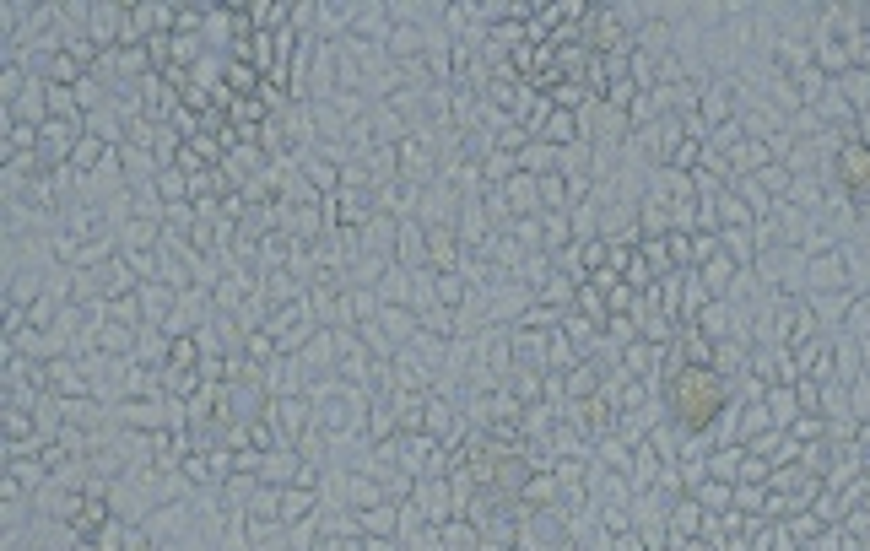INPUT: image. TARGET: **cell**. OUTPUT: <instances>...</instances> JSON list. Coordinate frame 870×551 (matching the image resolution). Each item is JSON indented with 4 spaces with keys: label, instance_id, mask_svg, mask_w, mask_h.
<instances>
[{
    "label": "cell",
    "instance_id": "6da1fadb",
    "mask_svg": "<svg viewBox=\"0 0 870 551\" xmlns=\"http://www.w3.org/2000/svg\"><path fill=\"white\" fill-rule=\"evenodd\" d=\"M519 551H573V530L557 508H535L519 519Z\"/></svg>",
    "mask_w": 870,
    "mask_h": 551
},
{
    "label": "cell",
    "instance_id": "7a4b0ae2",
    "mask_svg": "<svg viewBox=\"0 0 870 551\" xmlns=\"http://www.w3.org/2000/svg\"><path fill=\"white\" fill-rule=\"evenodd\" d=\"M671 497L665 492H638L633 497V530L644 535L649 551H671Z\"/></svg>",
    "mask_w": 870,
    "mask_h": 551
},
{
    "label": "cell",
    "instance_id": "3957f363",
    "mask_svg": "<svg viewBox=\"0 0 870 551\" xmlns=\"http://www.w3.org/2000/svg\"><path fill=\"white\" fill-rule=\"evenodd\" d=\"M476 341V368L481 373H492L498 384L514 379V330L508 325H487L481 335H471Z\"/></svg>",
    "mask_w": 870,
    "mask_h": 551
},
{
    "label": "cell",
    "instance_id": "277c9868",
    "mask_svg": "<svg viewBox=\"0 0 870 551\" xmlns=\"http://www.w3.org/2000/svg\"><path fill=\"white\" fill-rule=\"evenodd\" d=\"M44 395H55V400H87V395H92L87 368H82L76 357H55V362H44Z\"/></svg>",
    "mask_w": 870,
    "mask_h": 551
},
{
    "label": "cell",
    "instance_id": "5b68a950",
    "mask_svg": "<svg viewBox=\"0 0 870 551\" xmlns=\"http://www.w3.org/2000/svg\"><path fill=\"white\" fill-rule=\"evenodd\" d=\"M195 503H190V497H179V503H163V508H152V514H146V530H152V541L157 546H173V541H179V535H190L195 530Z\"/></svg>",
    "mask_w": 870,
    "mask_h": 551
},
{
    "label": "cell",
    "instance_id": "8992f818",
    "mask_svg": "<svg viewBox=\"0 0 870 551\" xmlns=\"http://www.w3.org/2000/svg\"><path fill=\"white\" fill-rule=\"evenodd\" d=\"M298 362H303V373H309L314 384L336 379V368H341V335H336V330H319L314 341L298 352Z\"/></svg>",
    "mask_w": 870,
    "mask_h": 551
},
{
    "label": "cell",
    "instance_id": "52a82bcc",
    "mask_svg": "<svg viewBox=\"0 0 870 551\" xmlns=\"http://www.w3.org/2000/svg\"><path fill=\"white\" fill-rule=\"evenodd\" d=\"M411 503L427 514V524H449V519H460L454 514V487H449V476H417V492H411Z\"/></svg>",
    "mask_w": 870,
    "mask_h": 551
},
{
    "label": "cell",
    "instance_id": "ba28073f",
    "mask_svg": "<svg viewBox=\"0 0 870 551\" xmlns=\"http://www.w3.org/2000/svg\"><path fill=\"white\" fill-rule=\"evenodd\" d=\"M546 362H552V330L514 325V368H535V373H546Z\"/></svg>",
    "mask_w": 870,
    "mask_h": 551
},
{
    "label": "cell",
    "instance_id": "9c48e42d",
    "mask_svg": "<svg viewBox=\"0 0 870 551\" xmlns=\"http://www.w3.org/2000/svg\"><path fill=\"white\" fill-rule=\"evenodd\" d=\"M303 465H309V460H303L298 449H271V454H265V465H260V487H276V492L298 487Z\"/></svg>",
    "mask_w": 870,
    "mask_h": 551
},
{
    "label": "cell",
    "instance_id": "30bf717a",
    "mask_svg": "<svg viewBox=\"0 0 870 551\" xmlns=\"http://www.w3.org/2000/svg\"><path fill=\"white\" fill-rule=\"evenodd\" d=\"M141 362V368H152V373H163L168 362H173V335L163 325H141L136 330V352H130Z\"/></svg>",
    "mask_w": 870,
    "mask_h": 551
},
{
    "label": "cell",
    "instance_id": "8fae6325",
    "mask_svg": "<svg viewBox=\"0 0 870 551\" xmlns=\"http://www.w3.org/2000/svg\"><path fill=\"white\" fill-rule=\"evenodd\" d=\"M292 163L303 168V179H309V184H314V190L325 195V200L341 190V163H336V157H325V152H319V146H314V152H298V157H292Z\"/></svg>",
    "mask_w": 870,
    "mask_h": 551
},
{
    "label": "cell",
    "instance_id": "7c38bea8",
    "mask_svg": "<svg viewBox=\"0 0 870 551\" xmlns=\"http://www.w3.org/2000/svg\"><path fill=\"white\" fill-rule=\"evenodd\" d=\"M395 265H406V271H427V227L417 217L400 222V233H395Z\"/></svg>",
    "mask_w": 870,
    "mask_h": 551
},
{
    "label": "cell",
    "instance_id": "4fadbf2b",
    "mask_svg": "<svg viewBox=\"0 0 870 551\" xmlns=\"http://www.w3.org/2000/svg\"><path fill=\"white\" fill-rule=\"evenodd\" d=\"M141 314H146V325H168L173 319V308H179V287H168V281H141Z\"/></svg>",
    "mask_w": 870,
    "mask_h": 551
},
{
    "label": "cell",
    "instance_id": "5bb4252c",
    "mask_svg": "<svg viewBox=\"0 0 870 551\" xmlns=\"http://www.w3.org/2000/svg\"><path fill=\"white\" fill-rule=\"evenodd\" d=\"M698 114H703V125H708V130L730 125V119L741 114V109H735V92H730V82H708V87H703V103H698Z\"/></svg>",
    "mask_w": 870,
    "mask_h": 551
},
{
    "label": "cell",
    "instance_id": "9a60e30c",
    "mask_svg": "<svg viewBox=\"0 0 870 551\" xmlns=\"http://www.w3.org/2000/svg\"><path fill=\"white\" fill-rule=\"evenodd\" d=\"M660 476H665L660 449H654V443H638V449H633V470H627L633 492H654V487H660Z\"/></svg>",
    "mask_w": 870,
    "mask_h": 551
},
{
    "label": "cell",
    "instance_id": "2e32d148",
    "mask_svg": "<svg viewBox=\"0 0 870 551\" xmlns=\"http://www.w3.org/2000/svg\"><path fill=\"white\" fill-rule=\"evenodd\" d=\"M82 125H87V136H92V141H103V146H125V114H119L114 103H103V109L82 114Z\"/></svg>",
    "mask_w": 870,
    "mask_h": 551
},
{
    "label": "cell",
    "instance_id": "e0dca14e",
    "mask_svg": "<svg viewBox=\"0 0 870 551\" xmlns=\"http://www.w3.org/2000/svg\"><path fill=\"white\" fill-rule=\"evenodd\" d=\"M557 503H562V481L552 476V470H535V476L525 481V492H519V508L535 514V508H557Z\"/></svg>",
    "mask_w": 870,
    "mask_h": 551
},
{
    "label": "cell",
    "instance_id": "ac0fdd59",
    "mask_svg": "<svg viewBox=\"0 0 870 551\" xmlns=\"http://www.w3.org/2000/svg\"><path fill=\"white\" fill-rule=\"evenodd\" d=\"M379 503H390L384 481H373L368 470H352V476H346V508H352V514H363V508H379Z\"/></svg>",
    "mask_w": 870,
    "mask_h": 551
},
{
    "label": "cell",
    "instance_id": "d6986e66",
    "mask_svg": "<svg viewBox=\"0 0 870 551\" xmlns=\"http://www.w3.org/2000/svg\"><path fill=\"white\" fill-rule=\"evenodd\" d=\"M703 514H708V508L698 503V497H681V503L671 508V546L676 541H698V535H703Z\"/></svg>",
    "mask_w": 870,
    "mask_h": 551
},
{
    "label": "cell",
    "instance_id": "ffe728a7",
    "mask_svg": "<svg viewBox=\"0 0 870 551\" xmlns=\"http://www.w3.org/2000/svg\"><path fill=\"white\" fill-rule=\"evenodd\" d=\"M454 233H460V244H465V249H481V244L492 238L487 206H481V200H465V211H460V222H454Z\"/></svg>",
    "mask_w": 870,
    "mask_h": 551
},
{
    "label": "cell",
    "instance_id": "44dd1931",
    "mask_svg": "<svg viewBox=\"0 0 870 551\" xmlns=\"http://www.w3.org/2000/svg\"><path fill=\"white\" fill-rule=\"evenodd\" d=\"M92 276H98V287H103V298H130V292H141V276H136V271H130V265H125V260H119V254H114V260H109V265H103V271H92Z\"/></svg>",
    "mask_w": 870,
    "mask_h": 551
},
{
    "label": "cell",
    "instance_id": "7402d4cb",
    "mask_svg": "<svg viewBox=\"0 0 870 551\" xmlns=\"http://www.w3.org/2000/svg\"><path fill=\"white\" fill-rule=\"evenodd\" d=\"M741 470H746V443H730V449L708 454V481H730V487H741Z\"/></svg>",
    "mask_w": 870,
    "mask_h": 551
},
{
    "label": "cell",
    "instance_id": "603a6c76",
    "mask_svg": "<svg viewBox=\"0 0 870 551\" xmlns=\"http://www.w3.org/2000/svg\"><path fill=\"white\" fill-rule=\"evenodd\" d=\"M357 535H390V541H400V503L363 508V514H357Z\"/></svg>",
    "mask_w": 870,
    "mask_h": 551
},
{
    "label": "cell",
    "instance_id": "cb8c5ba5",
    "mask_svg": "<svg viewBox=\"0 0 870 551\" xmlns=\"http://www.w3.org/2000/svg\"><path fill=\"white\" fill-rule=\"evenodd\" d=\"M519 173H535V179H552V173H562V152L546 141H530L525 152H519Z\"/></svg>",
    "mask_w": 870,
    "mask_h": 551
},
{
    "label": "cell",
    "instance_id": "d4e9b609",
    "mask_svg": "<svg viewBox=\"0 0 870 551\" xmlns=\"http://www.w3.org/2000/svg\"><path fill=\"white\" fill-rule=\"evenodd\" d=\"M676 352H681V362H687V368H714V341H708L698 325H681Z\"/></svg>",
    "mask_w": 870,
    "mask_h": 551
},
{
    "label": "cell",
    "instance_id": "484cf974",
    "mask_svg": "<svg viewBox=\"0 0 870 551\" xmlns=\"http://www.w3.org/2000/svg\"><path fill=\"white\" fill-rule=\"evenodd\" d=\"M698 276H703V287H708V292H714V298H725V292L735 287V276H741V265H735V260H730V254H725V249H719V254H714V260H708V265H698Z\"/></svg>",
    "mask_w": 870,
    "mask_h": 551
},
{
    "label": "cell",
    "instance_id": "4316f807",
    "mask_svg": "<svg viewBox=\"0 0 870 551\" xmlns=\"http://www.w3.org/2000/svg\"><path fill=\"white\" fill-rule=\"evenodd\" d=\"M568 244H579V238H573V217H568V211H546V217H541V249L562 254Z\"/></svg>",
    "mask_w": 870,
    "mask_h": 551
},
{
    "label": "cell",
    "instance_id": "83f0119b",
    "mask_svg": "<svg viewBox=\"0 0 870 551\" xmlns=\"http://www.w3.org/2000/svg\"><path fill=\"white\" fill-rule=\"evenodd\" d=\"M200 389H206V379H200V368H173V362L163 368V395H173V400H184V406H190V400L200 395Z\"/></svg>",
    "mask_w": 870,
    "mask_h": 551
},
{
    "label": "cell",
    "instance_id": "f1b7e54d",
    "mask_svg": "<svg viewBox=\"0 0 870 551\" xmlns=\"http://www.w3.org/2000/svg\"><path fill=\"white\" fill-rule=\"evenodd\" d=\"M503 389L519 400V406H541V400H546V373H535V368H514V379H508Z\"/></svg>",
    "mask_w": 870,
    "mask_h": 551
},
{
    "label": "cell",
    "instance_id": "f546056e",
    "mask_svg": "<svg viewBox=\"0 0 870 551\" xmlns=\"http://www.w3.org/2000/svg\"><path fill=\"white\" fill-rule=\"evenodd\" d=\"M314 514H319V492H309V487H287V492H281V524H303Z\"/></svg>",
    "mask_w": 870,
    "mask_h": 551
},
{
    "label": "cell",
    "instance_id": "4dcf8cb0",
    "mask_svg": "<svg viewBox=\"0 0 870 551\" xmlns=\"http://www.w3.org/2000/svg\"><path fill=\"white\" fill-rule=\"evenodd\" d=\"M535 303H546V308H562V314H568V308L579 303V281H573V276H562V271H552V281H546V287L535 292Z\"/></svg>",
    "mask_w": 870,
    "mask_h": 551
},
{
    "label": "cell",
    "instance_id": "1f68e13d",
    "mask_svg": "<svg viewBox=\"0 0 870 551\" xmlns=\"http://www.w3.org/2000/svg\"><path fill=\"white\" fill-rule=\"evenodd\" d=\"M444 551H487V546H481V530L471 519H449L444 524Z\"/></svg>",
    "mask_w": 870,
    "mask_h": 551
},
{
    "label": "cell",
    "instance_id": "d6a6232c",
    "mask_svg": "<svg viewBox=\"0 0 870 551\" xmlns=\"http://www.w3.org/2000/svg\"><path fill=\"white\" fill-rule=\"evenodd\" d=\"M157 195H163L168 206H184V200H190V173L184 168H157Z\"/></svg>",
    "mask_w": 870,
    "mask_h": 551
},
{
    "label": "cell",
    "instance_id": "836d02e7",
    "mask_svg": "<svg viewBox=\"0 0 870 551\" xmlns=\"http://www.w3.org/2000/svg\"><path fill=\"white\" fill-rule=\"evenodd\" d=\"M465 298H471V281H465L460 271H444V276H438V308H454V314H460Z\"/></svg>",
    "mask_w": 870,
    "mask_h": 551
},
{
    "label": "cell",
    "instance_id": "e575fe53",
    "mask_svg": "<svg viewBox=\"0 0 870 551\" xmlns=\"http://www.w3.org/2000/svg\"><path fill=\"white\" fill-rule=\"evenodd\" d=\"M600 211H606V206H600L595 195L584 200V206L568 211V217H573V238H579V244H584V238H600Z\"/></svg>",
    "mask_w": 870,
    "mask_h": 551
},
{
    "label": "cell",
    "instance_id": "d590c367",
    "mask_svg": "<svg viewBox=\"0 0 870 551\" xmlns=\"http://www.w3.org/2000/svg\"><path fill=\"white\" fill-rule=\"evenodd\" d=\"M692 497H698L708 514H725V508H735V487H730V481H703Z\"/></svg>",
    "mask_w": 870,
    "mask_h": 551
},
{
    "label": "cell",
    "instance_id": "8d00e7d4",
    "mask_svg": "<svg viewBox=\"0 0 870 551\" xmlns=\"http://www.w3.org/2000/svg\"><path fill=\"white\" fill-rule=\"evenodd\" d=\"M400 551H444V524H422V530L400 535Z\"/></svg>",
    "mask_w": 870,
    "mask_h": 551
},
{
    "label": "cell",
    "instance_id": "74e56055",
    "mask_svg": "<svg viewBox=\"0 0 870 551\" xmlns=\"http://www.w3.org/2000/svg\"><path fill=\"white\" fill-rule=\"evenodd\" d=\"M638 254H644V260L654 265V276H671V271H676V254H671V244H665V238H644V244H638Z\"/></svg>",
    "mask_w": 870,
    "mask_h": 551
},
{
    "label": "cell",
    "instance_id": "f35d334b",
    "mask_svg": "<svg viewBox=\"0 0 870 551\" xmlns=\"http://www.w3.org/2000/svg\"><path fill=\"white\" fill-rule=\"evenodd\" d=\"M541 200H546V211H573V190H568V179H562V173L541 179Z\"/></svg>",
    "mask_w": 870,
    "mask_h": 551
},
{
    "label": "cell",
    "instance_id": "ab89813d",
    "mask_svg": "<svg viewBox=\"0 0 870 551\" xmlns=\"http://www.w3.org/2000/svg\"><path fill=\"white\" fill-rule=\"evenodd\" d=\"M481 173H487V184H508L519 173V157H508V152H492L487 163H481Z\"/></svg>",
    "mask_w": 870,
    "mask_h": 551
},
{
    "label": "cell",
    "instance_id": "60d3db41",
    "mask_svg": "<svg viewBox=\"0 0 870 551\" xmlns=\"http://www.w3.org/2000/svg\"><path fill=\"white\" fill-rule=\"evenodd\" d=\"M249 519H281V492L276 487H260V492H254V503H249Z\"/></svg>",
    "mask_w": 870,
    "mask_h": 551
},
{
    "label": "cell",
    "instance_id": "b9f144b4",
    "mask_svg": "<svg viewBox=\"0 0 870 551\" xmlns=\"http://www.w3.org/2000/svg\"><path fill=\"white\" fill-rule=\"evenodd\" d=\"M552 265H557L562 276H573V281H579V287H584V281H590V271H584V254H579V244H568L562 254H552Z\"/></svg>",
    "mask_w": 870,
    "mask_h": 551
},
{
    "label": "cell",
    "instance_id": "7bdbcfd3",
    "mask_svg": "<svg viewBox=\"0 0 870 551\" xmlns=\"http://www.w3.org/2000/svg\"><path fill=\"white\" fill-rule=\"evenodd\" d=\"M622 281H627V287H633V292H649V287H654V281H660V276H654V265L644 260V254H633V265H627V276H622Z\"/></svg>",
    "mask_w": 870,
    "mask_h": 551
},
{
    "label": "cell",
    "instance_id": "ee69618b",
    "mask_svg": "<svg viewBox=\"0 0 870 551\" xmlns=\"http://www.w3.org/2000/svg\"><path fill=\"white\" fill-rule=\"evenodd\" d=\"M357 551H400V541H390V535H357Z\"/></svg>",
    "mask_w": 870,
    "mask_h": 551
},
{
    "label": "cell",
    "instance_id": "f6af8a7d",
    "mask_svg": "<svg viewBox=\"0 0 870 551\" xmlns=\"http://www.w3.org/2000/svg\"><path fill=\"white\" fill-rule=\"evenodd\" d=\"M843 92H849V98H870V82H865V71H849V76H843Z\"/></svg>",
    "mask_w": 870,
    "mask_h": 551
},
{
    "label": "cell",
    "instance_id": "bcb514c9",
    "mask_svg": "<svg viewBox=\"0 0 870 551\" xmlns=\"http://www.w3.org/2000/svg\"><path fill=\"white\" fill-rule=\"evenodd\" d=\"M611 551H649V546H644V535H638V530H627V535L611 541Z\"/></svg>",
    "mask_w": 870,
    "mask_h": 551
},
{
    "label": "cell",
    "instance_id": "7dc6e473",
    "mask_svg": "<svg viewBox=\"0 0 870 551\" xmlns=\"http://www.w3.org/2000/svg\"><path fill=\"white\" fill-rule=\"evenodd\" d=\"M849 330H870V303H854V314H849Z\"/></svg>",
    "mask_w": 870,
    "mask_h": 551
},
{
    "label": "cell",
    "instance_id": "c3c4849f",
    "mask_svg": "<svg viewBox=\"0 0 870 551\" xmlns=\"http://www.w3.org/2000/svg\"><path fill=\"white\" fill-rule=\"evenodd\" d=\"M671 551H725V546H714V541H703V535H698V541H676Z\"/></svg>",
    "mask_w": 870,
    "mask_h": 551
}]
</instances>
